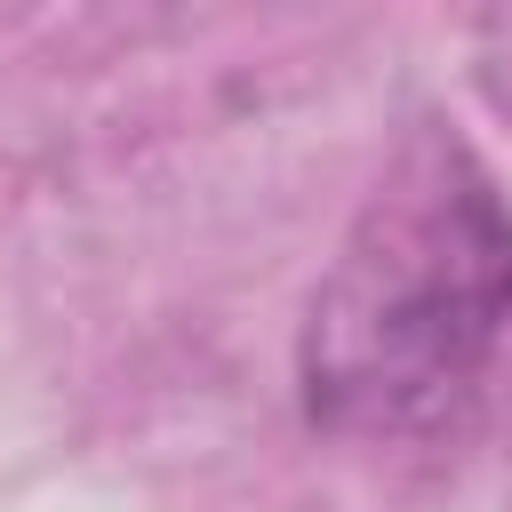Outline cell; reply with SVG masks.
Returning <instances> with one entry per match:
<instances>
[{
	"mask_svg": "<svg viewBox=\"0 0 512 512\" xmlns=\"http://www.w3.org/2000/svg\"><path fill=\"white\" fill-rule=\"evenodd\" d=\"M512 376V200L448 128L344 224L296 336L304 416L360 448L464 432Z\"/></svg>",
	"mask_w": 512,
	"mask_h": 512,
	"instance_id": "1",
	"label": "cell"
}]
</instances>
